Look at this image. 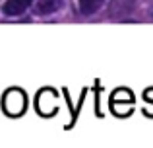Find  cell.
<instances>
[{"mask_svg":"<svg viewBox=\"0 0 153 148\" xmlns=\"http://www.w3.org/2000/svg\"><path fill=\"white\" fill-rule=\"evenodd\" d=\"M54 109H56V98H54V94H52L51 90H45L41 95H39V111H41V113L51 115Z\"/></svg>","mask_w":153,"mask_h":148,"instance_id":"277c9868","label":"cell"},{"mask_svg":"<svg viewBox=\"0 0 153 148\" xmlns=\"http://www.w3.org/2000/svg\"><path fill=\"white\" fill-rule=\"evenodd\" d=\"M25 105H27V99L22 90L14 88V90L6 92V95H4V109H6L8 115H22Z\"/></svg>","mask_w":153,"mask_h":148,"instance_id":"6da1fadb","label":"cell"},{"mask_svg":"<svg viewBox=\"0 0 153 148\" xmlns=\"http://www.w3.org/2000/svg\"><path fill=\"white\" fill-rule=\"evenodd\" d=\"M31 2H33V0H6L2 10H4L6 16H19L29 8Z\"/></svg>","mask_w":153,"mask_h":148,"instance_id":"3957f363","label":"cell"},{"mask_svg":"<svg viewBox=\"0 0 153 148\" xmlns=\"http://www.w3.org/2000/svg\"><path fill=\"white\" fill-rule=\"evenodd\" d=\"M62 6V0H39L37 14H52Z\"/></svg>","mask_w":153,"mask_h":148,"instance_id":"5b68a950","label":"cell"},{"mask_svg":"<svg viewBox=\"0 0 153 148\" xmlns=\"http://www.w3.org/2000/svg\"><path fill=\"white\" fill-rule=\"evenodd\" d=\"M138 2L136 0H112L108 4V16L114 20H124L136 10Z\"/></svg>","mask_w":153,"mask_h":148,"instance_id":"7a4b0ae2","label":"cell"},{"mask_svg":"<svg viewBox=\"0 0 153 148\" xmlns=\"http://www.w3.org/2000/svg\"><path fill=\"white\" fill-rule=\"evenodd\" d=\"M149 18L153 20V4H151V6H149Z\"/></svg>","mask_w":153,"mask_h":148,"instance_id":"52a82bcc","label":"cell"},{"mask_svg":"<svg viewBox=\"0 0 153 148\" xmlns=\"http://www.w3.org/2000/svg\"><path fill=\"white\" fill-rule=\"evenodd\" d=\"M105 0H79V8H82L83 14H93L101 8V4Z\"/></svg>","mask_w":153,"mask_h":148,"instance_id":"8992f818","label":"cell"}]
</instances>
